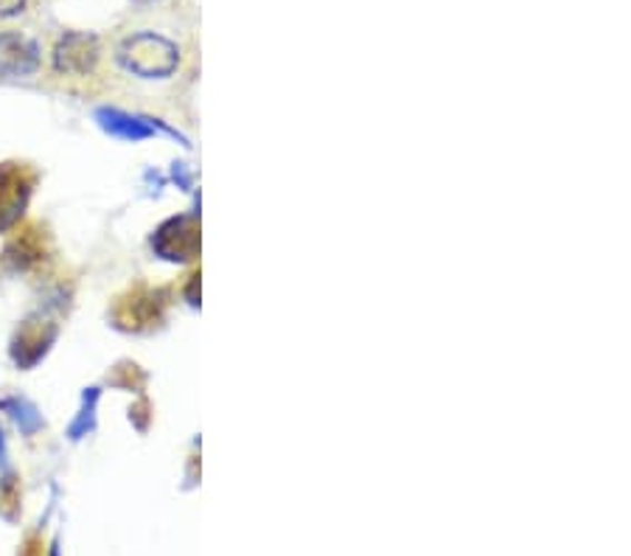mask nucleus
I'll return each mask as SVG.
<instances>
[{
    "instance_id": "1",
    "label": "nucleus",
    "mask_w": 631,
    "mask_h": 556,
    "mask_svg": "<svg viewBox=\"0 0 631 556\" xmlns=\"http://www.w3.org/2000/svg\"><path fill=\"white\" fill-rule=\"evenodd\" d=\"M119 66L147 82H166L180 71L183 51L171 37L160 31H138L119 46Z\"/></svg>"
},
{
    "instance_id": "2",
    "label": "nucleus",
    "mask_w": 631,
    "mask_h": 556,
    "mask_svg": "<svg viewBox=\"0 0 631 556\" xmlns=\"http://www.w3.org/2000/svg\"><path fill=\"white\" fill-rule=\"evenodd\" d=\"M101 46L93 34L84 31H68L57 48H53V71L62 77H90L99 68Z\"/></svg>"
},
{
    "instance_id": "3",
    "label": "nucleus",
    "mask_w": 631,
    "mask_h": 556,
    "mask_svg": "<svg viewBox=\"0 0 631 556\" xmlns=\"http://www.w3.org/2000/svg\"><path fill=\"white\" fill-rule=\"evenodd\" d=\"M40 71V46L20 31L0 34V77H34Z\"/></svg>"
},
{
    "instance_id": "4",
    "label": "nucleus",
    "mask_w": 631,
    "mask_h": 556,
    "mask_svg": "<svg viewBox=\"0 0 631 556\" xmlns=\"http://www.w3.org/2000/svg\"><path fill=\"white\" fill-rule=\"evenodd\" d=\"M31 180L26 178V169L18 163L0 166V231L9 228L14 219L23 214L29 200Z\"/></svg>"
},
{
    "instance_id": "5",
    "label": "nucleus",
    "mask_w": 631,
    "mask_h": 556,
    "mask_svg": "<svg viewBox=\"0 0 631 556\" xmlns=\"http://www.w3.org/2000/svg\"><path fill=\"white\" fill-rule=\"evenodd\" d=\"M23 9L26 0H0V20L18 18V14H23Z\"/></svg>"
},
{
    "instance_id": "6",
    "label": "nucleus",
    "mask_w": 631,
    "mask_h": 556,
    "mask_svg": "<svg viewBox=\"0 0 631 556\" xmlns=\"http://www.w3.org/2000/svg\"><path fill=\"white\" fill-rule=\"evenodd\" d=\"M143 3H152V0H143Z\"/></svg>"
}]
</instances>
